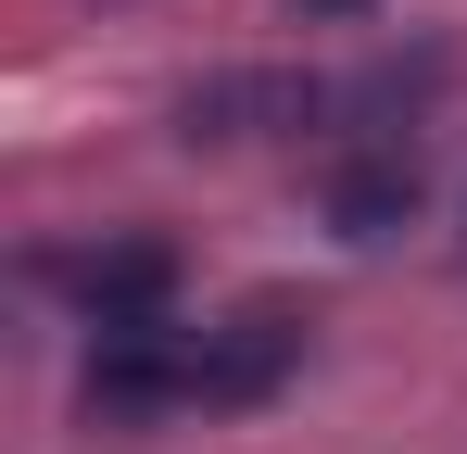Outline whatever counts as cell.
Segmentation results:
<instances>
[{
	"label": "cell",
	"mask_w": 467,
	"mask_h": 454,
	"mask_svg": "<svg viewBox=\"0 0 467 454\" xmlns=\"http://www.w3.org/2000/svg\"><path fill=\"white\" fill-rule=\"evenodd\" d=\"M316 114H341L328 76L240 64V76H202V88L177 101V139H190V151H228V139H265V127H316Z\"/></svg>",
	"instance_id": "6da1fadb"
},
{
	"label": "cell",
	"mask_w": 467,
	"mask_h": 454,
	"mask_svg": "<svg viewBox=\"0 0 467 454\" xmlns=\"http://www.w3.org/2000/svg\"><path fill=\"white\" fill-rule=\"evenodd\" d=\"M190 366H202V341L152 315V328H101V354H88V417H114V429H140V417H177L190 404Z\"/></svg>",
	"instance_id": "7a4b0ae2"
},
{
	"label": "cell",
	"mask_w": 467,
	"mask_h": 454,
	"mask_svg": "<svg viewBox=\"0 0 467 454\" xmlns=\"http://www.w3.org/2000/svg\"><path fill=\"white\" fill-rule=\"evenodd\" d=\"M328 227L341 240H391V227H417V202H430V164H417V139L404 127H367V139L328 164Z\"/></svg>",
	"instance_id": "3957f363"
},
{
	"label": "cell",
	"mask_w": 467,
	"mask_h": 454,
	"mask_svg": "<svg viewBox=\"0 0 467 454\" xmlns=\"http://www.w3.org/2000/svg\"><path fill=\"white\" fill-rule=\"evenodd\" d=\"M291 366H304V315H291V303H240L228 328H202L190 404H265Z\"/></svg>",
	"instance_id": "277c9868"
},
{
	"label": "cell",
	"mask_w": 467,
	"mask_h": 454,
	"mask_svg": "<svg viewBox=\"0 0 467 454\" xmlns=\"http://www.w3.org/2000/svg\"><path fill=\"white\" fill-rule=\"evenodd\" d=\"M64 278H77L88 328H152V315H177V240H101Z\"/></svg>",
	"instance_id": "5b68a950"
},
{
	"label": "cell",
	"mask_w": 467,
	"mask_h": 454,
	"mask_svg": "<svg viewBox=\"0 0 467 454\" xmlns=\"http://www.w3.org/2000/svg\"><path fill=\"white\" fill-rule=\"evenodd\" d=\"M291 13H367V0H291Z\"/></svg>",
	"instance_id": "8992f818"
}]
</instances>
